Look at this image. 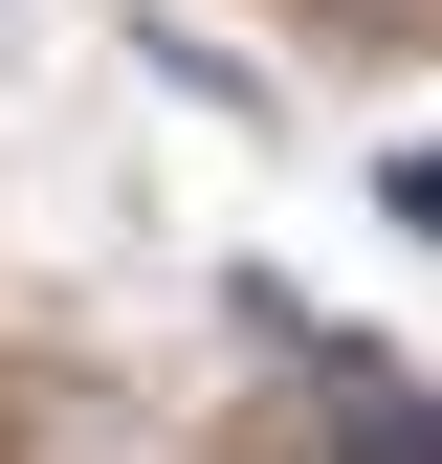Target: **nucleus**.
Instances as JSON below:
<instances>
[{
  "label": "nucleus",
  "instance_id": "1",
  "mask_svg": "<svg viewBox=\"0 0 442 464\" xmlns=\"http://www.w3.org/2000/svg\"><path fill=\"white\" fill-rule=\"evenodd\" d=\"M332 464H442V398H399V376H332Z\"/></svg>",
  "mask_w": 442,
  "mask_h": 464
},
{
  "label": "nucleus",
  "instance_id": "2",
  "mask_svg": "<svg viewBox=\"0 0 442 464\" xmlns=\"http://www.w3.org/2000/svg\"><path fill=\"white\" fill-rule=\"evenodd\" d=\"M376 199H399V221H420V244H442V155H399V178H376Z\"/></svg>",
  "mask_w": 442,
  "mask_h": 464
},
{
  "label": "nucleus",
  "instance_id": "3",
  "mask_svg": "<svg viewBox=\"0 0 442 464\" xmlns=\"http://www.w3.org/2000/svg\"><path fill=\"white\" fill-rule=\"evenodd\" d=\"M0 44H23V0H0Z\"/></svg>",
  "mask_w": 442,
  "mask_h": 464
}]
</instances>
